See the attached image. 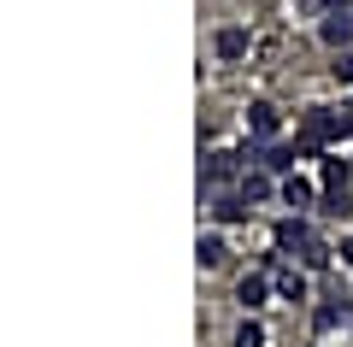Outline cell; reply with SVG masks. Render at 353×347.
<instances>
[{
    "mask_svg": "<svg viewBox=\"0 0 353 347\" xmlns=\"http://www.w3.org/2000/svg\"><path fill=\"white\" fill-rule=\"evenodd\" d=\"M277 124H283V118H277L271 100H253V106H248V130H253V136H277Z\"/></svg>",
    "mask_w": 353,
    "mask_h": 347,
    "instance_id": "obj_1",
    "label": "cell"
},
{
    "mask_svg": "<svg viewBox=\"0 0 353 347\" xmlns=\"http://www.w3.org/2000/svg\"><path fill=\"white\" fill-rule=\"evenodd\" d=\"M212 48H218V59H241V53H248V30H236V24H230V30H218V41H212Z\"/></svg>",
    "mask_w": 353,
    "mask_h": 347,
    "instance_id": "obj_2",
    "label": "cell"
},
{
    "mask_svg": "<svg viewBox=\"0 0 353 347\" xmlns=\"http://www.w3.org/2000/svg\"><path fill=\"white\" fill-rule=\"evenodd\" d=\"M277 248H312V230H306V224L301 218H289V224H277Z\"/></svg>",
    "mask_w": 353,
    "mask_h": 347,
    "instance_id": "obj_3",
    "label": "cell"
},
{
    "mask_svg": "<svg viewBox=\"0 0 353 347\" xmlns=\"http://www.w3.org/2000/svg\"><path fill=\"white\" fill-rule=\"evenodd\" d=\"M283 200H289L294 212H306V206H312V200H318V188L306 183V177H289V183H283Z\"/></svg>",
    "mask_w": 353,
    "mask_h": 347,
    "instance_id": "obj_4",
    "label": "cell"
},
{
    "mask_svg": "<svg viewBox=\"0 0 353 347\" xmlns=\"http://www.w3.org/2000/svg\"><path fill=\"white\" fill-rule=\"evenodd\" d=\"M324 41H330V48H347V41H353V18H347V12L324 18Z\"/></svg>",
    "mask_w": 353,
    "mask_h": 347,
    "instance_id": "obj_5",
    "label": "cell"
},
{
    "mask_svg": "<svg viewBox=\"0 0 353 347\" xmlns=\"http://www.w3.org/2000/svg\"><path fill=\"white\" fill-rule=\"evenodd\" d=\"M236 300H241V306H265V277H241V283H236Z\"/></svg>",
    "mask_w": 353,
    "mask_h": 347,
    "instance_id": "obj_6",
    "label": "cell"
},
{
    "mask_svg": "<svg viewBox=\"0 0 353 347\" xmlns=\"http://www.w3.org/2000/svg\"><path fill=\"white\" fill-rule=\"evenodd\" d=\"M347 312H353V300H341V306H318V318H312V324H318V335H330L341 318H347Z\"/></svg>",
    "mask_w": 353,
    "mask_h": 347,
    "instance_id": "obj_7",
    "label": "cell"
},
{
    "mask_svg": "<svg viewBox=\"0 0 353 347\" xmlns=\"http://www.w3.org/2000/svg\"><path fill=\"white\" fill-rule=\"evenodd\" d=\"M201 265H206V271L224 265V236H201Z\"/></svg>",
    "mask_w": 353,
    "mask_h": 347,
    "instance_id": "obj_8",
    "label": "cell"
},
{
    "mask_svg": "<svg viewBox=\"0 0 353 347\" xmlns=\"http://www.w3.org/2000/svg\"><path fill=\"white\" fill-rule=\"evenodd\" d=\"M277 288H283V300H306V277H301V271H283Z\"/></svg>",
    "mask_w": 353,
    "mask_h": 347,
    "instance_id": "obj_9",
    "label": "cell"
},
{
    "mask_svg": "<svg viewBox=\"0 0 353 347\" xmlns=\"http://www.w3.org/2000/svg\"><path fill=\"white\" fill-rule=\"evenodd\" d=\"M294 153H301V148H271V153H265V171H289V165H294Z\"/></svg>",
    "mask_w": 353,
    "mask_h": 347,
    "instance_id": "obj_10",
    "label": "cell"
},
{
    "mask_svg": "<svg viewBox=\"0 0 353 347\" xmlns=\"http://www.w3.org/2000/svg\"><path fill=\"white\" fill-rule=\"evenodd\" d=\"M265 195H271L265 177H241V200H265Z\"/></svg>",
    "mask_w": 353,
    "mask_h": 347,
    "instance_id": "obj_11",
    "label": "cell"
},
{
    "mask_svg": "<svg viewBox=\"0 0 353 347\" xmlns=\"http://www.w3.org/2000/svg\"><path fill=\"white\" fill-rule=\"evenodd\" d=\"M330 71H336V83H353V48H341V53H336V65H330Z\"/></svg>",
    "mask_w": 353,
    "mask_h": 347,
    "instance_id": "obj_12",
    "label": "cell"
},
{
    "mask_svg": "<svg viewBox=\"0 0 353 347\" xmlns=\"http://www.w3.org/2000/svg\"><path fill=\"white\" fill-rule=\"evenodd\" d=\"M236 347H265V330H259V324H241V330H236Z\"/></svg>",
    "mask_w": 353,
    "mask_h": 347,
    "instance_id": "obj_13",
    "label": "cell"
},
{
    "mask_svg": "<svg viewBox=\"0 0 353 347\" xmlns=\"http://www.w3.org/2000/svg\"><path fill=\"white\" fill-rule=\"evenodd\" d=\"M301 259H306V265H312V271H318V265H330V248H324V241H312V248H306Z\"/></svg>",
    "mask_w": 353,
    "mask_h": 347,
    "instance_id": "obj_14",
    "label": "cell"
},
{
    "mask_svg": "<svg viewBox=\"0 0 353 347\" xmlns=\"http://www.w3.org/2000/svg\"><path fill=\"white\" fill-rule=\"evenodd\" d=\"M336 253H341V265H353V236H347V241H341V248H336Z\"/></svg>",
    "mask_w": 353,
    "mask_h": 347,
    "instance_id": "obj_15",
    "label": "cell"
},
{
    "mask_svg": "<svg viewBox=\"0 0 353 347\" xmlns=\"http://www.w3.org/2000/svg\"><path fill=\"white\" fill-rule=\"evenodd\" d=\"M341 124H347V136H353V106H341Z\"/></svg>",
    "mask_w": 353,
    "mask_h": 347,
    "instance_id": "obj_16",
    "label": "cell"
},
{
    "mask_svg": "<svg viewBox=\"0 0 353 347\" xmlns=\"http://www.w3.org/2000/svg\"><path fill=\"white\" fill-rule=\"evenodd\" d=\"M324 6H347V0H324Z\"/></svg>",
    "mask_w": 353,
    "mask_h": 347,
    "instance_id": "obj_17",
    "label": "cell"
}]
</instances>
